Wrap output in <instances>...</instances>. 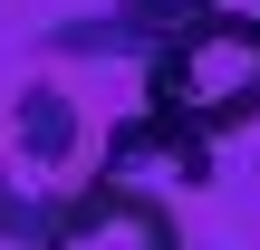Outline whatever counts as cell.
<instances>
[{
    "label": "cell",
    "mask_w": 260,
    "mask_h": 250,
    "mask_svg": "<svg viewBox=\"0 0 260 250\" xmlns=\"http://www.w3.org/2000/svg\"><path fill=\"white\" fill-rule=\"evenodd\" d=\"M135 106H154L164 125L222 145L260 125V10H203L183 29H164L135 58Z\"/></svg>",
    "instance_id": "obj_1"
},
{
    "label": "cell",
    "mask_w": 260,
    "mask_h": 250,
    "mask_svg": "<svg viewBox=\"0 0 260 250\" xmlns=\"http://www.w3.org/2000/svg\"><path fill=\"white\" fill-rule=\"evenodd\" d=\"M96 125L48 77H0V241H39L77 193H96Z\"/></svg>",
    "instance_id": "obj_2"
},
{
    "label": "cell",
    "mask_w": 260,
    "mask_h": 250,
    "mask_svg": "<svg viewBox=\"0 0 260 250\" xmlns=\"http://www.w3.org/2000/svg\"><path fill=\"white\" fill-rule=\"evenodd\" d=\"M29 250H183V222H174V202L145 193V183H96V193H77Z\"/></svg>",
    "instance_id": "obj_3"
},
{
    "label": "cell",
    "mask_w": 260,
    "mask_h": 250,
    "mask_svg": "<svg viewBox=\"0 0 260 250\" xmlns=\"http://www.w3.org/2000/svg\"><path fill=\"white\" fill-rule=\"evenodd\" d=\"M96 173L106 183H183V193H203L212 183V145L203 135H183V125H164L154 106H135V116H116L106 135H96Z\"/></svg>",
    "instance_id": "obj_4"
},
{
    "label": "cell",
    "mask_w": 260,
    "mask_h": 250,
    "mask_svg": "<svg viewBox=\"0 0 260 250\" xmlns=\"http://www.w3.org/2000/svg\"><path fill=\"white\" fill-rule=\"evenodd\" d=\"M203 10H222V0H116L106 19H116V39H125L135 58H145V48H154L164 29H183V19H203Z\"/></svg>",
    "instance_id": "obj_5"
}]
</instances>
